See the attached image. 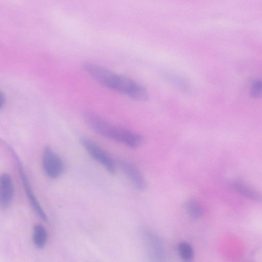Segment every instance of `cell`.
<instances>
[{"mask_svg": "<svg viewBox=\"0 0 262 262\" xmlns=\"http://www.w3.org/2000/svg\"><path fill=\"white\" fill-rule=\"evenodd\" d=\"M83 118L88 125L98 134L130 148H137L143 142L141 135L116 126L93 111L85 110Z\"/></svg>", "mask_w": 262, "mask_h": 262, "instance_id": "1", "label": "cell"}, {"mask_svg": "<svg viewBox=\"0 0 262 262\" xmlns=\"http://www.w3.org/2000/svg\"><path fill=\"white\" fill-rule=\"evenodd\" d=\"M83 69L96 82L107 89L117 91L122 75L92 62H85Z\"/></svg>", "mask_w": 262, "mask_h": 262, "instance_id": "2", "label": "cell"}, {"mask_svg": "<svg viewBox=\"0 0 262 262\" xmlns=\"http://www.w3.org/2000/svg\"><path fill=\"white\" fill-rule=\"evenodd\" d=\"M7 147L17 165L19 176L30 205L40 218L45 222H48V216L32 189L21 161L11 146L7 145Z\"/></svg>", "mask_w": 262, "mask_h": 262, "instance_id": "3", "label": "cell"}, {"mask_svg": "<svg viewBox=\"0 0 262 262\" xmlns=\"http://www.w3.org/2000/svg\"><path fill=\"white\" fill-rule=\"evenodd\" d=\"M80 142L92 158L102 165L110 173H115L116 166L115 162L101 146L85 137H81Z\"/></svg>", "mask_w": 262, "mask_h": 262, "instance_id": "4", "label": "cell"}, {"mask_svg": "<svg viewBox=\"0 0 262 262\" xmlns=\"http://www.w3.org/2000/svg\"><path fill=\"white\" fill-rule=\"evenodd\" d=\"M42 166L45 174L53 179L60 177L64 169L61 158L49 146L45 147L43 150Z\"/></svg>", "mask_w": 262, "mask_h": 262, "instance_id": "5", "label": "cell"}, {"mask_svg": "<svg viewBox=\"0 0 262 262\" xmlns=\"http://www.w3.org/2000/svg\"><path fill=\"white\" fill-rule=\"evenodd\" d=\"M142 238L147 254L154 261H163L165 253L162 241L153 231L143 228L141 229Z\"/></svg>", "mask_w": 262, "mask_h": 262, "instance_id": "6", "label": "cell"}, {"mask_svg": "<svg viewBox=\"0 0 262 262\" xmlns=\"http://www.w3.org/2000/svg\"><path fill=\"white\" fill-rule=\"evenodd\" d=\"M119 165L123 172L137 189L143 190L146 188L147 183L144 176L135 165L125 160H120Z\"/></svg>", "mask_w": 262, "mask_h": 262, "instance_id": "7", "label": "cell"}, {"mask_svg": "<svg viewBox=\"0 0 262 262\" xmlns=\"http://www.w3.org/2000/svg\"><path fill=\"white\" fill-rule=\"evenodd\" d=\"M14 188L11 176L3 173L0 177V207L2 210L10 205L14 196Z\"/></svg>", "mask_w": 262, "mask_h": 262, "instance_id": "8", "label": "cell"}, {"mask_svg": "<svg viewBox=\"0 0 262 262\" xmlns=\"http://www.w3.org/2000/svg\"><path fill=\"white\" fill-rule=\"evenodd\" d=\"M48 232L40 224L35 225L33 228L32 242L34 246L40 250L43 249L48 241Z\"/></svg>", "mask_w": 262, "mask_h": 262, "instance_id": "9", "label": "cell"}, {"mask_svg": "<svg viewBox=\"0 0 262 262\" xmlns=\"http://www.w3.org/2000/svg\"><path fill=\"white\" fill-rule=\"evenodd\" d=\"M165 79L173 86L184 92H189L190 86L188 81L179 75L166 72L163 75Z\"/></svg>", "mask_w": 262, "mask_h": 262, "instance_id": "10", "label": "cell"}, {"mask_svg": "<svg viewBox=\"0 0 262 262\" xmlns=\"http://www.w3.org/2000/svg\"><path fill=\"white\" fill-rule=\"evenodd\" d=\"M233 186L237 192L249 199L255 201H261L262 200L261 195L242 183L234 182L233 184Z\"/></svg>", "mask_w": 262, "mask_h": 262, "instance_id": "11", "label": "cell"}, {"mask_svg": "<svg viewBox=\"0 0 262 262\" xmlns=\"http://www.w3.org/2000/svg\"><path fill=\"white\" fill-rule=\"evenodd\" d=\"M186 211L189 216L193 220L199 219L203 214L201 205L195 200H190L186 204Z\"/></svg>", "mask_w": 262, "mask_h": 262, "instance_id": "12", "label": "cell"}, {"mask_svg": "<svg viewBox=\"0 0 262 262\" xmlns=\"http://www.w3.org/2000/svg\"><path fill=\"white\" fill-rule=\"evenodd\" d=\"M181 258L186 261H191L194 257V251L191 246L187 242H181L178 246Z\"/></svg>", "mask_w": 262, "mask_h": 262, "instance_id": "13", "label": "cell"}, {"mask_svg": "<svg viewBox=\"0 0 262 262\" xmlns=\"http://www.w3.org/2000/svg\"><path fill=\"white\" fill-rule=\"evenodd\" d=\"M250 94L254 98L262 97V80L257 79L253 82L250 89Z\"/></svg>", "mask_w": 262, "mask_h": 262, "instance_id": "14", "label": "cell"}, {"mask_svg": "<svg viewBox=\"0 0 262 262\" xmlns=\"http://www.w3.org/2000/svg\"><path fill=\"white\" fill-rule=\"evenodd\" d=\"M7 102V98L6 96L5 93H4L3 92H1L0 93V109H3Z\"/></svg>", "mask_w": 262, "mask_h": 262, "instance_id": "15", "label": "cell"}]
</instances>
